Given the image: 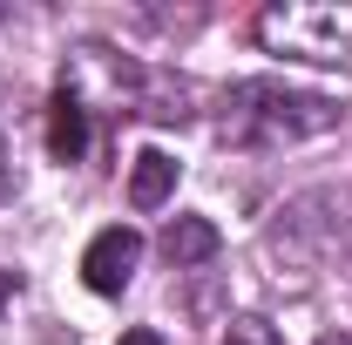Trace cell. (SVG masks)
Returning a JSON list of instances; mask_svg holds the SVG:
<instances>
[{
	"label": "cell",
	"mask_w": 352,
	"mask_h": 345,
	"mask_svg": "<svg viewBox=\"0 0 352 345\" xmlns=\"http://www.w3.org/2000/svg\"><path fill=\"white\" fill-rule=\"evenodd\" d=\"M339 122H346V109L332 95H311V88L251 75V82H230L217 135L230 149H292V142H311V135H332Z\"/></svg>",
	"instance_id": "6da1fadb"
},
{
	"label": "cell",
	"mask_w": 352,
	"mask_h": 345,
	"mask_svg": "<svg viewBox=\"0 0 352 345\" xmlns=\"http://www.w3.org/2000/svg\"><path fill=\"white\" fill-rule=\"evenodd\" d=\"M264 54L311 61V68H346L352 75V7L346 0H285L258 14Z\"/></svg>",
	"instance_id": "7a4b0ae2"
},
{
	"label": "cell",
	"mask_w": 352,
	"mask_h": 345,
	"mask_svg": "<svg viewBox=\"0 0 352 345\" xmlns=\"http://www.w3.org/2000/svg\"><path fill=\"white\" fill-rule=\"evenodd\" d=\"M142 68H135L122 47L109 41H82L61 68V95H75L88 115H122V109H142Z\"/></svg>",
	"instance_id": "3957f363"
},
{
	"label": "cell",
	"mask_w": 352,
	"mask_h": 345,
	"mask_svg": "<svg viewBox=\"0 0 352 345\" xmlns=\"http://www.w3.org/2000/svg\"><path fill=\"white\" fill-rule=\"evenodd\" d=\"M135 264H142V237H135L129 223H109V230H95V244L82 251V285L102 291V298H116L135 278Z\"/></svg>",
	"instance_id": "277c9868"
},
{
	"label": "cell",
	"mask_w": 352,
	"mask_h": 345,
	"mask_svg": "<svg viewBox=\"0 0 352 345\" xmlns=\"http://www.w3.org/2000/svg\"><path fill=\"white\" fill-rule=\"evenodd\" d=\"M217 223H210V216H170V223H163V258L176 264V271H190V264H210L217 258Z\"/></svg>",
	"instance_id": "5b68a950"
},
{
	"label": "cell",
	"mask_w": 352,
	"mask_h": 345,
	"mask_svg": "<svg viewBox=\"0 0 352 345\" xmlns=\"http://www.w3.org/2000/svg\"><path fill=\"white\" fill-rule=\"evenodd\" d=\"M88 122H95V115H88L82 102L54 88V102H47V149H54L61 163H75V156L88 149Z\"/></svg>",
	"instance_id": "8992f818"
},
{
	"label": "cell",
	"mask_w": 352,
	"mask_h": 345,
	"mask_svg": "<svg viewBox=\"0 0 352 345\" xmlns=\"http://www.w3.org/2000/svg\"><path fill=\"white\" fill-rule=\"evenodd\" d=\"M176 190V156H163V149H142L129 170V203L135 210H163Z\"/></svg>",
	"instance_id": "52a82bcc"
},
{
	"label": "cell",
	"mask_w": 352,
	"mask_h": 345,
	"mask_svg": "<svg viewBox=\"0 0 352 345\" xmlns=\"http://www.w3.org/2000/svg\"><path fill=\"white\" fill-rule=\"evenodd\" d=\"M223 345H278V332H271L264 318H230V332H223Z\"/></svg>",
	"instance_id": "ba28073f"
},
{
	"label": "cell",
	"mask_w": 352,
	"mask_h": 345,
	"mask_svg": "<svg viewBox=\"0 0 352 345\" xmlns=\"http://www.w3.org/2000/svg\"><path fill=\"white\" fill-rule=\"evenodd\" d=\"M116 345H163V332H149V325H135V332H122Z\"/></svg>",
	"instance_id": "9c48e42d"
},
{
	"label": "cell",
	"mask_w": 352,
	"mask_h": 345,
	"mask_svg": "<svg viewBox=\"0 0 352 345\" xmlns=\"http://www.w3.org/2000/svg\"><path fill=\"white\" fill-rule=\"evenodd\" d=\"M14 190V156H7V142H0V197Z\"/></svg>",
	"instance_id": "30bf717a"
},
{
	"label": "cell",
	"mask_w": 352,
	"mask_h": 345,
	"mask_svg": "<svg viewBox=\"0 0 352 345\" xmlns=\"http://www.w3.org/2000/svg\"><path fill=\"white\" fill-rule=\"evenodd\" d=\"M14 285H21V278H14V271H0V304L14 298Z\"/></svg>",
	"instance_id": "8fae6325"
},
{
	"label": "cell",
	"mask_w": 352,
	"mask_h": 345,
	"mask_svg": "<svg viewBox=\"0 0 352 345\" xmlns=\"http://www.w3.org/2000/svg\"><path fill=\"white\" fill-rule=\"evenodd\" d=\"M318 345H352V339H346V332H325V339H318Z\"/></svg>",
	"instance_id": "7c38bea8"
}]
</instances>
